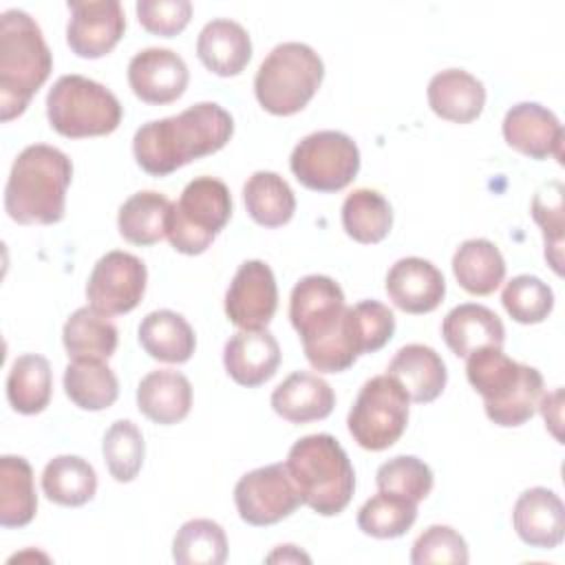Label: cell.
<instances>
[{
    "label": "cell",
    "instance_id": "1",
    "mask_svg": "<svg viewBox=\"0 0 565 565\" xmlns=\"http://www.w3.org/2000/svg\"><path fill=\"white\" fill-rule=\"evenodd\" d=\"M289 318L316 371L342 373L358 360L349 307L333 278L320 274L300 278L291 289Z\"/></svg>",
    "mask_w": 565,
    "mask_h": 565
},
{
    "label": "cell",
    "instance_id": "2",
    "mask_svg": "<svg viewBox=\"0 0 565 565\" xmlns=\"http://www.w3.org/2000/svg\"><path fill=\"white\" fill-rule=\"evenodd\" d=\"M232 115L214 102H201L179 115L143 124L132 139L139 168L166 177L177 168L218 152L232 137Z\"/></svg>",
    "mask_w": 565,
    "mask_h": 565
},
{
    "label": "cell",
    "instance_id": "3",
    "mask_svg": "<svg viewBox=\"0 0 565 565\" xmlns=\"http://www.w3.org/2000/svg\"><path fill=\"white\" fill-rule=\"evenodd\" d=\"M73 179L71 159L46 143L26 146L13 161L4 212L20 225H53L64 218L66 190Z\"/></svg>",
    "mask_w": 565,
    "mask_h": 565
},
{
    "label": "cell",
    "instance_id": "4",
    "mask_svg": "<svg viewBox=\"0 0 565 565\" xmlns=\"http://www.w3.org/2000/svg\"><path fill=\"white\" fill-rule=\"evenodd\" d=\"M466 377L483 397V408L497 426L525 424L541 404L543 375L508 358L501 347H481L466 358Z\"/></svg>",
    "mask_w": 565,
    "mask_h": 565
},
{
    "label": "cell",
    "instance_id": "5",
    "mask_svg": "<svg viewBox=\"0 0 565 565\" xmlns=\"http://www.w3.org/2000/svg\"><path fill=\"white\" fill-rule=\"evenodd\" d=\"M53 68L38 22L20 9L0 18V119L20 117Z\"/></svg>",
    "mask_w": 565,
    "mask_h": 565
},
{
    "label": "cell",
    "instance_id": "6",
    "mask_svg": "<svg viewBox=\"0 0 565 565\" xmlns=\"http://www.w3.org/2000/svg\"><path fill=\"white\" fill-rule=\"evenodd\" d=\"M300 501L322 516L340 514L355 490L353 466L333 435L318 433L298 439L285 461Z\"/></svg>",
    "mask_w": 565,
    "mask_h": 565
},
{
    "label": "cell",
    "instance_id": "7",
    "mask_svg": "<svg viewBox=\"0 0 565 565\" xmlns=\"http://www.w3.org/2000/svg\"><path fill=\"white\" fill-rule=\"evenodd\" d=\"M324 77L320 55L302 42H282L271 49L254 77L258 104L271 115H296L318 93Z\"/></svg>",
    "mask_w": 565,
    "mask_h": 565
},
{
    "label": "cell",
    "instance_id": "8",
    "mask_svg": "<svg viewBox=\"0 0 565 565\" xmlns=\"http://www.w3.org/2000/svg\"><path fill=\"white\" fill-rule=\"evenodd\" d=\"M46 117L51 128L62 137H102L117 130L121 104L95 79L62 75L46 95Z\"/></svg>",
    "mask_w": 565,
    "mask_h": 565
},
{
    "label": "cell",
    "instance_id": "9",
    "mask_svg": "<svg viewBox=\"0 0 565 565\" xmlns=\"http://www.w3.org/2000/svg\"><path fill=\"white\" fill-rule=\"evenodd\" d=\"M232 216L230 188L214 177L190 181L179 201L170 205L166 236L170 245L188 256L203 254Z\"/></svg>",
    "mask_w": 565,
    "mask_h": 565
},
{
    "label": "cell",
    "instance_id": "10",
    "mask_svg": "<svg viewBox=\"0 0 565 565\" xmlns=\"http://www.w3.org/2000/svg\"><path fill=\"white\" fill-rule=\"evenodd\" d=\"M408 404V393L393 375L366 380L347 417L353 441L364 450L391 448L406 430Z\"/></svg>",
    "mask_w": 565,
    "mask_h": 565
},
{
    "label": "cell",
    "instance_id": "11",
    "mask_svg": "<svg viewBox=\"0 0 565 565\" xmlns=\"http://www.w3.org/2000/svg\"><path fill=\"white\" fill-rule=\"evenodd\" d=\"M289 168L305 188L313 192H338L355 179L360 150L340 130H318L296 143Z\"/></svg>",
    "mask_w": 565,
    "mask_h": 565
},
{
    "label": "cell",
    "instance_id": "12",
    "mask_svg": "<svg viewBox=\"0 0 565 565\" xmlns=\"http://www.w3.org/2000/svg\"><path fill=\"white\" fill-rule=\"evenodd\" d=\"M238 516L256 527L287 519L302 503L285 463H269L243 475L234 488Z\"/></svg>",
    "mask_w": 565,
    "mask_h": 565
},
{
    "label": "cell",
    "instance_id": "13",
    "mask_svg": "<svg viewBox=\"0 0 565 565\" xmlns=\"http://www.w3.org/2000/svg\"><path fill=\"white\" fill-rule=\"evenodd\" d=\"M148 271L141 258L113 249L104 254L86 282L88 307L104 316H121L132 311L146 291Z\"/></svg>",
    "mask_w": 565,
    "mask_h": 565
},
{
    "label": "cell",
    "instance_id": "14",
    "mask_svg": "<svg viewBox=\"0 0 565 565\" xmlns=\"http://www.w3.org/2000/svg\"><path fill=\"white\" fill-rule=\"evenodd\" d=\"M276 307L278 287L271 267L263 260H245L225 291V313L230 322L241 329H265Z\"/></svg>",
    "mask_w": 565,
    "mask_h": 565
},
{
    "label": "cell",
    "instance_id": "15",
    "mask_svg": "<svg viewBox=\"0 0 565 565\" xmlns=\"http://www.w3.org/2000/svg\"><path fill=\"white\" fill-rule=\"evenodd\" d=\"M66 42L77 57L97 60L110 53L126 31L124 7L117 0L68 2Z\"/></svg>",
    "mask_w": 565,
    "mask_h": 565
},
{
    "label": "cell",
    "instance_id": "16",
    "mask_svg": "<svg viewBox=\"0 0 565 565\" xmlns=\"http://www.w3.org/2000/svg\"><path fill=\"white\" fill-rule=\"evenodd\" d=\"M190 82V71L181 55L170 49L150 46L128 62V84L132 93L152 106L177 102Z\"/></svg>",
    "mask_w": 565,
    "mask_h": 565
},
{
    "label": "cell",
    "instance_id": "17",
    "mask_svg": "<svg viewBox=\"0 0 565 565\" xmlns=\"http://www.w3.org/2000/svg\"><path fill=\"white\" fill-rule=\"evenodd\" d=\"M503 139L530 159L554 157L563 163V126L552 110L536 102L514 104L505 113Z\"/></svg>",
    "mask_w": 565,
    "mask_h": 565
},
{
    "label": "cell",
    "instance_id": "18",
    "mask_svg": "<svg viewBox=\"0 0 565 565\" xmlns=\"http://www.w3.org/2000/svg\"><path fill=\"white\" fill-rule=\"evenodd\" d=\"M386 294L393 305L406 313H428L446 296L444 274L426 258H399L386 274Z\"/></svg>",
    "mask_w": 565,
    "mask_h": 565
},
{
    "label": "cell",
    "instance_id": "19",
    "mask_svg": "<svg viewBox=\"0 0 565 565\" xmlns=\"http://www.w3.org/2000/svg\"><path fill=\"white\" fill-rule=\"evenodd\" d=\"M223 364L236 384L260 386L278 371V340L267 329H241L225 342Z\"/></svg>",
    "mask_w": 565,
    "mask_h": 565
},
{
    "label": "cell",
    "instance_id": "20",
    "mask_svg": "<svg viewBox=\"0 0 565 565\" xmlns=\"http://www.w3.org/2000/svg\"><path fill=\"white\" fill-rule=\"evenodd\" d=\"M512 525L530 547L554 550L565 534V508L556 492L530 488L519 494L512 510Z\"/></svg>",
    "mask_w": 565,
    "mask_h": 565
},
{
    "label": "cell",
    "instance_id": "21",
    "mask_svg": "<svg viewBox=\"0 0 565 565\" xmlns=\"http://www.w3.org/2000/svg\"><path fill=\"white\" fill-rule=\"evenodd\" d=\"M335 406L333 388L316 373L296 371L271 393V408L291 424H309L331 415Z\"/></svg>",
    "mask_w": 565,
    "mask_h": 565
},
{
    "label": "cell",
    "instance_id": "22",
    "mask_svg": "<svg viewBox=\"0 0 565 565\" xmlns=\"http://www.w3.org/2000/svg\"><path fill=\"white\" fill-rule=\"evenodd\" d=\"M428 106L446 121L470 124L486 106V88L481 79L463 68H446L428 82Z\"/></svg>",
    "mask_w": 565,
    "mask_h": 565
},
{
    "label": "cell",
    "instance_id": "23",
    "mask_svg": "<svg viewBox=\"0 0 565 565\" xmlns=\"http://www.w3.org/2000/svg\"><path fill=\"white\" fill-rule=\"evenodd\" d=\"M386 373L402 384L415 404H428L437 399L444 393L448 380L441 355L426 344L402 347L388 362Z\"/></svg>",
    "mask_w": 565,
    "mask_h": 565
},
{
    "label": "cell",
    "instance_id": "24",
    "mask_svg": "<svg viewBox=\"0 0 565 565\" xmlns=\"http://www.w3.org/2000/svg\"><path fill=\"white\" fill-rule=\"evenodd\" d=\"M441 335L448 349L459 358H468L481 347H503L505 342L501 318L477 302L450 309L441 322Z\"/></svg>",
    "mask_w": 565,
    "mask_h": 565
},
{
    "label": "cell",
    "instance_id": "25",
    "mask_svg": "<svg viewBox=\"0 0 565 565\" xmlns=\"http://www.w3.org/2000/svg\"><path fill=\"white\" fill-rule=\"evenodd\" d=\"M137 406L154 424H179L190 413L192 384L183 373L172 369L150 371L137 386Z\"/></svg>",
    "mask_w": 565,
    "mask_h": 565
},
{
    "label": "cell",
    "instance_id": "26",
    "mask_svg": "<svg viewBox=\"0 0 565 565\" xmlns=\"http://www.w3.org/2000/svg\"><path fill=\"white\" fill-rule=\"evenodd\" d=\"M196 55L214 75L234 77L252 60V40L238 22L216 18L201 29Z\"/></svg>",
    "mask_w": 565,
    "mask_h": 565
},
{
    "label": "cell",
    "instance_id": "27",
    "mask_svg": "<svg viewBox=\"0 0 565 565\" xmlns=\"http://www.w3.org/2000/svg\"><path fill=\"white\" fill-rule=\"evenodd\" d=\"M141 349L159 362L183 364L192 358L196 338L188 320L170 309L150 311L139 324Z\"/></svg>",
    "mask_w": 565,
    "mask_h": 565
},
{
    "label": "cell",
    "instance_id": "28",
    "mask_svg": "<svg viewBox=\"0 0 565 565\" xmlns=\"http://www.w3.org/2000/svg\"><path fill=\"white\" fill-rule=\"evenodd\" d=\"M452 274L468 294L488 296L503 282L505 260L492 241L470 238L457 247Z\"/></svg>",
    "mask_w": 565,
    "mask_h": 565
},
{
    "label": "cell",
    "instance_id": "29",
    "mask_svg": "<svg viewBox=\"0 0 565 565\" xmlns=\"http://www.w3.org/2000/svg\"><path fill=\"white\" fill-rule=\"evenodd\" d=\"M117 327L93 307H79L62 329V342L71 360H108L117 349Z\"/></svg>",
    "mask_w": 565,
    "mask_h": 565
},
{
    "label": "cell",
    "instance_id": "30",
    "mask_svg": "<svg viewBox=\"0 0 565 565\" xmlns=\"http://www.w3.org/2000/svg\"><path fill=\"white\" fill-rule=\"evenodd\" d=\"M38 512L33 470L24 457L4 455L0 459V525L24 527Z\"/></svg>",
    "mask_w": 565,
    "mask_h": 565
},
{
    "label": "cell",
    "instance_id": "31",
    "mask_svg": "<svg viewBox=\"0 0 565 565\" xmlns=\"http://www.w3.org/2000/svg\"><path fill=\"white\" fill-rule=\"evenodd\" d=\"M53 393V375L46 358L24 353L13 360L7 375V399L13 411L22 415L42 413Z\"/></svg>",
    "mask_w": 565,
    "mask_h": 565
},
{
    "label": "cell",
    "instance_id": "32",
    "mask_svg": "<svg viewBox=\"0 0 565 565\" xmlns=\"http://www.w3.org/2000/svg\"><path fill=\"white\" fill-rule=\"evenodd\" d=\"M97 490L95 468L77 455L53 457L42 470V492L49 501L66 508L88 503Z\"/></svg>",
    "mask_w": 565,
    "mask_h": 565
},
{
    "label": "cell",
    "instance_id": "33",
    "mask_svg": "<svg viewBox=\"0 0 565 565\" xmlns=\"http://www.w3.org/2000/svg\"><path fill=\"white\" fill-rule=\"evenodd\" d=\"M243 201L247 214L263 227H280L296 212V196L289 183L267 170H258L245 181Z\"/></svg>",
    "mask_w": 565,
    "mask_h": 565
},
{
    "label": "cell",
    "instance_id": "34",
    "mask_svg": "<svg viewBox=\"0 0 565 565\" xmlns=\"http://www.w3.org/2000/svg\"><path fill=\"white\" fill-rule=\"evenodd\" d=\"M170 201L161 192L141 190L126 199L117 214L119 234L132 245H154L166 236Z\"/></svg>",
    "mask_w": 565,
    "mask_h": 565
},
{
    "label": "cell",
    "instance_id": "35",
    "mask_svg": "<svg viewBox=\"0 0 565 565\" xmlns=\"http://www.w3.org/2000/svg\"><path fill=\"white\" fill-rule=\"evenodd\" d=\"M64 391L84 411H104L117 402L119 382L102 360H73L64 369Z\"/></svg>",
    "mask_w": 565,
    "mask_h": 565
},
{
    "label": "cell",
    "instance_id": "36",
    "mask_svg": "<svg viewBox=\"0 0 565 565\" xmlns=\"http://www.w3.org/2000/svg\"><path fill=\"white\" fill-rule=\"evenodd\" d=\"M342 227L362 245L380 243L393 227L391 203L377 190L358 188L342 203Z\"/></svg>",
    "mask_w": 565,
    "mask_h": 565
},
{
    "label": "cell",
    "instance_id": "37",
    "mask_svg": "<svg viewBox=\"0 0 565 565\" xmlns=\"http://www.w3.org/2000/svg\"><path fill=\"white\" fill-rule=\"evenodd\" d=\"M172 558L179 565H221L227 558V536L216 521L192 519L177 530Z\"/></svg>",
    "mask_w": 565,
    "mask_h": 565
},
{
    "label": "cell",
    "instance_id": "38",
    "mask_svg": "<svg viewBox=\"0 0 565 565\" xmlns=\"http://www.w3.org/2000/svg\"><path fill=\"white\" fill-rule=\"evenodd\" d=\"M417 519V503L391 492H377L358 512V527L373 539H397Z\"/></svg>",
    "mask_w": 565,
    "mask_h": 565
},
{
    "label": "cell",
    "instance_id": "39",
    "mask_svg": "<svg viewBox=\"0 0 565 565\" xmlns=\"http://www.w3.org/2000/svg\"><path fill=\"white\" fill-rule=\"evenodd\" d=\"M102 452L110 477L119 483L132 481L143 463V435L130 419H117L104 435Z\"/></svg>",
    "mask_w": 565,
    "mask_h": 565
},
{
    "label": "cell",
    "instance_id": "40",
    "mask_svg": "<svg viewBox=\"0 0 565 565\" xmlns=\"http://www.w3.org/2000/svg\"><path fill=\"white\" fill-rule=\"evenodd\" d=\"M563 194H565L563 183L550 181L543 188H539L532 199V218L539 223V227L543 232L545 258L556 274L563 271L561 269V265H563V227H565Z\"/></svg>",
    "mask_w": 565,
    "mask_h": 565
},
{
    "label": "cell",
    "instance_id": "41",
    "mask_svg": "<svg viewBox=\"0 0 565 565\" xmlns=\"http://www.w3.org/2000/svg\"><path fill=\"white\" fill-rule=\"evenodd\" d=\"M501 302L512 320L521 324H536L552 313L554 294L541 278L521 274L505 282Z\"/></svg>",
    "mask_w": 565,
    "mask_h": 565
},
{
    "label": "cell",
    "instance_id": "42",
    "mask_svg": "<svg viewBox=\"0 0 565 565\" xmlns=\"http://www.w3.org/2000/svg\"><path fill=\"white\" fill-rule=\"evenodd\" d=\"M375 483L382 492H391L419 503L433 490V470L428 463L413 455H399L377 468Z\"/></svg>",
    "mask_w": 565,
    "mask_h": 565
},
{
    "label": "cell",
    "instance_id": "43",
    "mask_svg": "<svg viewBox=\"0 0 565 565\" xmlns=\"http://www.w3.org/2000/svg\"><path fill=\"white\" fill-rule=\"evenodd\" d=\"M349 316L360 355L380 351L395 333L393 311L377 300H362L349 307Z\"/></svg>",
    "mask_w": 565,
    "mask_h": 565
},
{
    "label": "cell",
    "instance_id": "44",
    "mask_svg": "<svg viewBox=\"0 0 565 565\" xmlns=\"http://www.w3.org/2000/svg\"><path fill=\"white\" fill-rule=\"evenodd\" d=\"M411 563L413 565H428V563L463 565L468 563V543L450 525H430L413 543Z\"/></svg>",
    "mask_w": 565,
    "mask_h": 565
},
{
    "label": "cell",
    "instance_id": "45",
    "mask_svg": "<svg viewBox=\"0 0 565 565\" xmlns=\"http://www.w3.org/2000/svg\"><path fill=\"white\" fill-rule=\"evenodd\" d=\"M135 9L139 24L161 38L181 33L192 18V4L188 0H139Z\"/></svg>",
    "mask_w": 565,
    "mask_h": 565
},
{
    "label": "cell",
    "instance_id": "46",
    "mask_svg": "<svg viewBox=\"0 0 565 565\" xmlns=\"http://www.w3.org/2000/svg\"><path fill=\"white\" fill-rule=\"evenodd\" d=\"M267 561L269 563H276V561H282V563H300V561H305V563H309L311 558L305 554V552H300L296 545H278V550L276 552H271L269 556H267Z\"/></svg>",
    "mask_w": 565,
    "mask_h": 565
}]
</instances>
